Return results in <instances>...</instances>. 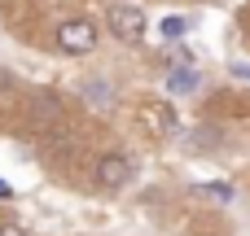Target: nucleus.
<instances>
[{"mask_svg":"<svg viewBox=\"0 0 250 236\" xmlns=\"http://www.w3.org/2000/svg\"><path fill=\"white\" fill-rule=\"evenodd\" d=\"M158 31H163V39H180V35L189 31V18L171 13V18H163V22H158Z\"/></svg>","mask_w":250,"mask_h":236,"instance_id":"0eeeda50","label":"nucleus"},{"mask_svg":"<svg viewBox=\"0 0 250 236\" xmlns=\"http://www.w3.org/2000/svg\"><path fill=\"white\" fill-rule=\"evenodd\" d=\"M193 88H198V74L189 70V53H180L171 74H167V92H193Z\"/></svg>","mask_w":250,"mask_h":236,"instance_id":"39448f33","label":"nucleus"},{"mask_svg":"<svg viewBox=\"0 0 250 236\" xmlns=\"http://www.w3.org/2000/svg\"><path fill=\"white\" fill-rule=\"evenodd\" d=\"M132 175H136V162H132L127 153H105V158H97V171H92L97 188H105V193L132 184Z\"/></svg>","mask_w":250,"mask_h":236,"instance_id":"f03ea898","label":"nucleus"},{"mask_svg":"<svg viewBox=\"0 0 250 236\" xmlns=\"http://www.w3.org/2000/svg\"><path fill=\"white\" fill-rule=\"evenodd\" d=\"M0 201H9V184L4 180H0Z\"/></svg>","mask_w":250,"mask_h":236,"instance_id":"9d476101","label":"nucleus"},{"mask_svg":"<svg viewBox=\"0 0 250 236\" xmlns=\"http://www.w3.org/2000/svg\"><path fill=\"white\" fill-rule=\"evenodd\" d=\"M83 101L97 105V109H110V105H114V96H110V88H105L101 79H97V83H83Z\"/></svg>","mask_w":250,"mask_h":236,"instance_id":"423d86ee","label":"nucleus"},{"mask_svg":"<svg viewBox=\"0 0 250 236\" xmlns=\"http://www.w3.org/2000/svg\"><path fill=\"white\" fill-rule=\"evenodd\" d=\"M0 236H26L22 228H0Z\"/></svg>","mask_w":250,"mask_h":236,"instance_id":"1a4fd4ad","label":"nucleus"},{"mask_svg":"<svg viewBox=\"0 0 250 236\" xmlns=\"http://www.w3.org/2000/svg\"><path fill=\"white\" fill-rule=\"evenodd\" d=\"M198 197H211V201H233V188H229V184H198Z\"/></svg>","mask_w":250,"mask_h":236,"instance_id":"6e6552de","label":"nucleus"},{"mask_svg":"<svg viewBox=\"0 0 250 236\" xmlns=\"http://www.w3.org/2000/svg\"><path fill=\"white\" fill-rule=\"evenodd\" d=\"M105 26H110V35H119L123 44H136V39H145L149 18H145V9H136V4H110V9H105Z\"/></svg>","mask_w":250,"mask_h":236,"instance_id":"f257e3e1","label":"nucleus"},{"mask_svg":"<svg viewBox=\"0 0 250 236\" xmlns=\"http://www.w3.org/2000/svg\"><path fill=\"white\" fill-rule=\"evenodd\" d=\"M136 118H141V127H149L154 136H171V131L180 127V118H176V109H171L167 101H141V105H136Z\"/></svg>","mask_w":250,"mask_h":236,"instance_id":"20e7f679","label":"nucleus"},{"mask_svg":"<svg viewBox=\"0 0 250 236\" xmlns=\"http://www.w3.org/2000/svg\"><path fill=\"white\" fill-rule=\"evenodd\" d=\"M57 44L66 48V53H92L97 48V22L92 18H70V22H62L57 26Z\"/></svg>","mask_w":250,"mask_h":236,"instance_id":"7ed1b4c3","label":"nucleus"}]
</instances>
